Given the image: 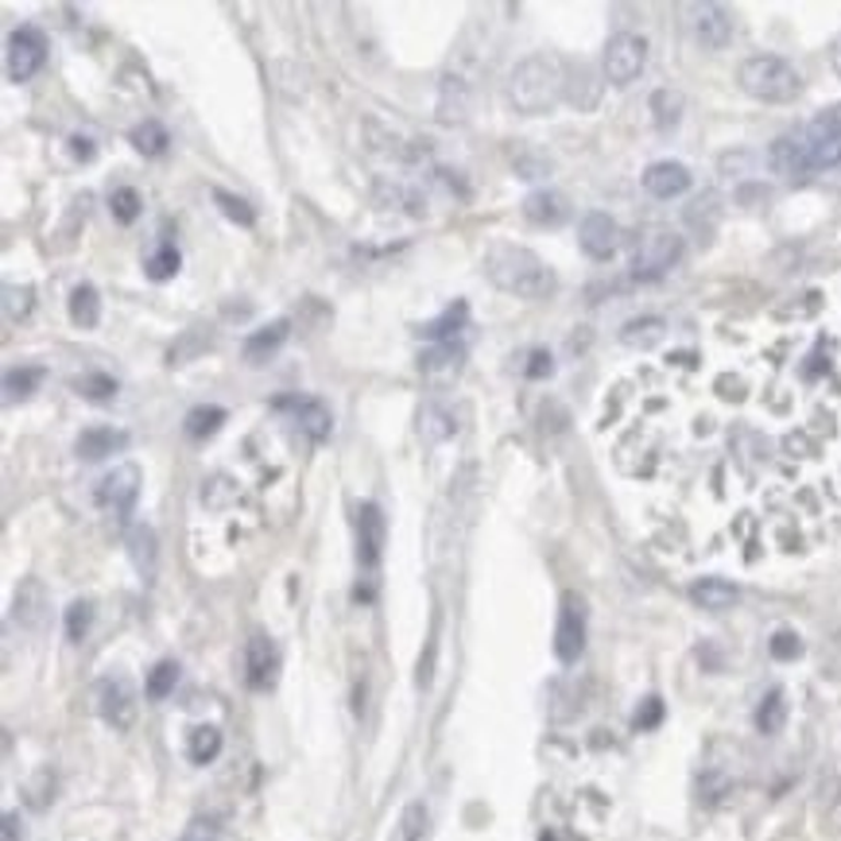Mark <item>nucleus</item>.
<instances>
[{"mask_svg":"<svg viewBox=\"0 0 841 841\" xmlns=\"http://www.w3.org/2000/svg\"><path fill=\"white\" fill-rule=\"evenodd\" d=\"M481 272L497 291L516 299H547L559 288L551 268L532 248L516 245V241H493V245L484 248Z\"/></svg>","mask_w":841,"mask_h":841,"instance_id":"1","label":"nucleus"},{"mask_svg":"<svg viewBox=\"0 0 841 841\" xmlns=\"http://www.w3.org/2000/svg\"><path fill=\"white\" fill-rule=\"evenodd\" d=\"M562 94H566V74H562V62L554 55H527L509 78L512 105L527 117L551 113L562 102Z\"/></svg>","mask_w":841,"mask_h":841,"instance_id":"2","label":"nucleus"},{"mask_svg":"<svg viewBox=\"0 0 841 841\" xmlns=\"http://www.w3.org/2000/svg\"><path fill=\"white\" fill-rule=\"evenodd\" d=\"M737 82L748 97L768 105H787L803 94L799 70L791 67L787 59H780V55H752V59H745L737 70Z\"/></svg>","mask_w":841,"mask_h":841,"instance_id":"3","label":"nucleus"},{"mask_svg":"<svg viewBox=\"0 0 841 841\" xmlns=\"http://www.w3.org/2000/svg\"><path fill=\"white\" fill-rule=\"evenodd\" d=\"M682 253H687V245H682L679 233L671 230H652L640 237L636 253H632V276L644 283L652 280H663V276L671 272L675 264L682 260Z\"/></svg>","mask_w":841,"mask_h":841,"instance_id":"4","label":"nucleus"},{"mask_svg":"<svg viewBox=\"0 0 841 841\" xmlns=\"http://www.w3.org/2000/svg\"><path fill=\"white\" fill-rule=\"evenodd\" d=\"M140 481H144V477H140V469L132 466V462H125V466H117L113 474H105L102 484H97V509L109 512L117 524H125L140 501Z\"/></svg>","mask_w":841,"mask_h":841,"instance_id":"5","label":"nucleus"},{"mask_svg":"<svg viewBox=\"0 0 841 841\" xmlns=\"http://www.w3.org/2000/svg\"><path fill=\"white\" fill-rule=\"evenodd\" d=\"M601 67H605V82L632 85L647 67V43L640 39V35H632V32L612 35L609 47H605Z\"/></svg>","mask_w":841,"mask_h":841,"instance_id":"6","label":"nucleus"},{"mask_svg":"<svg viewBox=\"0 0 841 841\" xmlns=\"http://www.w3.org/2000/svg\"><path fill=\"white\" fill-rule=\"evenodd\" d=\"M803 148H807L810 171H826L841 163V113H822L799 132Z\"/></svg>","mask_w":841,"mask_h":841,"instance_id":"7","label":"nucleus"},{"mask_svg":"<svg viewBox=\"0 0 841 841\" xmlns=\"http://www.w3.org/2000/svg\"><path fill=\"white\" fill-rule=\"evenodd\" d=\"M4 62H9L12 82H32V78L43 70V62H47V39H43L35 27H16V32L9 35Z\"/></svg>","mask_w":841,"mask_h":841,"instance_id":"8","label":"nucleus"},{"mask_svg":"<svg viewBox=\"0 0 841 841\" xmlns=\"http://www.w3.org/2000/svg\"><path fill=\"white\" fill-rule=\"evenodd\" d=\"M586 652V609L574 594L562 597L559 609V624H554V655L562 663H574Z\"/></svg>","mask_w":841,"mask_h":841,"instance_id":"9","label":"nucleus"},{"mask_svg":"<svg viewBox=\"0 0 841 841\" xmlns=\"http://www.w3.org/2000/svg\"><path fill=\"white\" fill-rule=\"evenodd\" d=\"M97 714L113 725V729H128L137 722V690L125 675H109V679L97 687Z\"/></svg>","mask_w":841,"mask_h":841,"instance_id":"10","label":"nucleus"},{"mask_svg":"<svg viewBox=\"0 0 841 841\" xmlns=\"http://www.w3.org/2000/svg\"><path fill=\"white\" fill-rule=\"evenodd\" d=\"M690 32H694V39L702 43L705 51H722V47H729V39H733L729 9H722V4H714V0L690 4Z\"/></svg>","mask_w":841,"mask_h":841,"instance_id":"11","label":"nucleus"},{"mask_svg":"<svg viewBox=\"0 0 841 841\" xmlns=\"http://www.w3.org/2000/svg\"><path fill=\"white\" fill-rule=\"evenodd\" d=\"M579 245H582V253H586L589 260H609V256L617 253V245H621V230H617V221H612L609 213L594 210V213L582 218Z\"/></svg>","mask_w":841,"mask_h":841,"instance_id":"12","label":"nucleus"},{"mask_svg":"<svg viewBox=\"0 0 841 841\" xmlns=\"http://www.w3.org/2000/svg\"><path fill=\"white\" fill-rule=\"evenodd\" d=\"M462 365H466V349L454 346V341L431 346L423 358H419V373H423V381L434 384V388H446V384L458 381Z\"/></svg>","mask_w":841,"mask_h":841,"instance_id":"13","label":"nucleus"},{"mask_svg":"<svg viewBox=\"0 0 841 841\" xmlns=\"http://www.w3.org/2000/svg\"><path fill=\"white\" fill-rule=\"evenodd\" d=\"M276 408H291V411H295V423L303 427V431L311 434L315 442H326L334 434L330 408H326L323 400H315V396H283V400H276Z\"/></svg>","mask_w":841,"mask_h":841,"instance_id":"14","label":"nucleus"},{"mask_svg":"<svg viewBox=\"0 0 841 841\" xmlns=\"http://www.w3.org/2000/svg\"><path fill=\"white\" fill-rule=\"evenodd\" d=\"M644 190L652 198H659V202H671V198L690 190V171L675 160H659L644 171Z\"/></svg>","mask_w":841,"mask_h":841,"instance_id":"15","label":"nucleus"},{"mask_svg":"<svg viewBox=\"0 0 841 841\" xmlns=\"http://www.w3.org/2000/svg\"><path fill=\"white\" fill-rule=\"evenodd\" d=\"M128 442L132 439H128V431H120V427H85L74 442V454L85 462H102L109 458V454L128 451Z\"/></svg>","mask_w":841,"mask_h":841,"instance_id":"16","label":"nucleus"},{"mask_svg":"<svg viewBox=\"0 0 841 841\" xmlns=\"http://www.w3.org/2000/svg\"><path fill=\"white\" fill-rule=\"evenodd\" d=\"M12 617L20 621V629L39 632L43 621H47V589H43L39 579H24L16 589V601H12Z\"/></svg>","mask_w":841,"mask_h":841,"instance_id":"17","label":"nucleus"},{"mask_svg":"<svg viewBox=\"0 0 841 841\" xmlns=\"http://www.w3.org/2000/svg\"><path fill=\"white\" fill-rule=\"evenodd\" d=\"M768 167H772L775 175H783V179H803V175H810V160L799 132H795V137H780L768 148Z\"/></svg>","mask_w":841,"mask_h":841,"instance_id":"18","label":"nucleus"},{"mask_svg":"<svg viewBox=\"0 0 841 841\" xmlns=\"http://www.w3.org/2000/svg\"><path fill=\"white\" fill-rule=\"evenodd\" d=\"M276 667H280V659H276V647L272 640H264V636H253L245 647V675H248V687L253 690H268L276 682Z\"/></svg>","mask_w":841,"mask_h":841,"instance_id":"19","label":"nucleus"},{"mask_svg":"<svg viewBox=\"0 0 841 841\" xmlns=\"http://www.w3.org/2000/svg\"><path fill=\"white\" fill-rule=\"evenodd\" d=\"M524 218L532 221V225H539V230H554V225H562V221L570 218L566 195H559V190H536V195H527Z\"/></svg>","mask_w":841,"mask_h":841,"instance_id":"20","label":"nucleus"},{"mask_svg":"<svg viewBox=\"0 0 841 841\" xmlns=\"http://www.w3.org/2000/svg\"><path fill=\"white\" fill-rule=\"evenodd\" d=\"M358 554L365 566L381 562V547H384V516L376 504H361L358 509Z\"/></svg>","mask_w":841,"mask_h":841,"instance_id":"21","label":"nucleus"},{"mask_svg":"<svg viewBox=\"0 0 841 841\" xmlns=\"http://www.w3.org/2000/svg\"><path fill=\"white\" fill-rule=\"evenodd\" d=\"M690 601L705 612H725L740 601V589L725 579H698L694 586H690Z\"/></svg>","mask_w":841,"mask_h":841,"instance_id":"22","label":"nucleus"},{"mask_svg":"<svg viewBox=\"0 0 841 841\" xmlns=\"http://www.w3.org/2000/svg\"><path fill=\"white\" fill-rule=\"evenodd\" d=\"M288 338H291V323H288V318H276V323L260 326L256 334H248V341H245V361H248V365H264V361L272 358L276 349H280Z\"/></svg>","mask_w":841,"mask_h":841,"instance_id":"23","label":"nucleus"},{"mask_svg":"<svg viewBox=\"0 0 841 841\" xmlns=\"http://www.w3.org/2000/svg\"><path fill=\"white\" fill-rule=\"evenodd\" d=\"M128 554H132V566L144 574L148 582L155 579V562H160V539L148 524H137L128 532Z\"/></svg>","mask_w":841,"mask_h":841,"instance_id":"24","label":"nucleus"},{"mask_svg":"<svg viewBox=\"0 0 841 841\" xmlns=\"http://www.w3.org/2000/svg\"><path fill=\"white\" fill-rule=\"evenodd\" d=\"M469 117V90L462 78H442L439 85V120L442 125H462Z\"/></svg>","mask_w":841,"mask_h":841,"instance_id":"25","label":"nucleus"},{"mask_svg":"<svg viewBox=\"0 0 841 841\" xmlns=\"http://www.w3.org/2000/svg\"><path fill=\"white\" fill-rule=\"evenodd\" d=\"M70 323L82 326V330H94L102 323V299H97L94 283H78L70 291Z\"/></svg>","mask_w":841,"mask_h":841,"instance_id":"26","label":"nucleus"},{"mask_svg":"<svg viewBox=\"0 0 841 841\" xmlns=\"http://www.w3.org/2000/svg\"><path fill=\"white\" fill-rule=\"evenodd\" d=\"M454 431H458V423H454V416L442 404H427L423 411H419V439L427 442V446H439V442L454 439Z\"/></svg>","mask_w":841,"mask_h":841,"instance_id":"27","label":"nucleus"},{"mask_svg":"<svg viewBox=\"0 0 841 841\" xmlns=\"http://www.w3.org/2000/svg\"><path fill=\"white\" fill-rule=\"evenodd\" d=\"M663 338H667V323H663L659 315L632 318V323H624V330H621V341L629 349H655Z\"/></svg>","mask_w":841,"mask_h":841,"instance_id":"28","label":"nucleus"},{"mask_svg":"<svg viewBox=\"0 0 841 841\" xmlns=\"http://www.w3.org/2000/svg\"><path fill=\"white\" fill-rule=\"evenodd\" d=\"M466 318H469V303H466V299H458L454 306H446V315L434 318V323H427L419 334H423V338H431L434 346H442V341H454V334H458V330H466Z\"/></svg>","mask_w":841,"mask_h":841,"instance_id":"29","label":"nucleus"},{"mask_svg":"<svg viewBox=\"0 0 841 841\" xmlns=\"http://www.w3.org/2000/svg\"><path fill=\"white\" fill-rule=\"evenodd\" d=\"M652 120L659 132H671L682 120V94L679 90H655L652 94Z\"/></svg>","mask_w":841,"mask_h":841,"instance_id":"30","label":"nucleus"},{"mask_svg":"<svg viewBox=\"0 0 841 841\" xmlns=\"http://www.w3.org/2000/svg\"><path fill=\"white\" fill-rule=\"evenodd\" d=\"M132 144H137L140 155H148V160H155V155L167 152L171 137H167V128L160 125V120H144V125L132 128Z\"/></svg>","mask_w":841,"mask_h":841,"instance_id":"31","label":"nucleus"},{"mask_svg":"<svg viewBox=\"0 0 841 841\" xmlns=\"http://www.w3.org/2000/svg\"><path fill=\"white\" fill-rule=\"evenodd\" d=\"M179 264H183V256H179V248L171 245V241H163L160 248H155L152 256H148V264H144V272H148V280L152 283H167L171 276L179 272Z\"/></svg>","mask_w":841,"mask_h":841,"instance_id":"32","label":"nucleus"},{"mask_svg":"<svg viewBox=\"0 0 841 841\" xmlns=\"http://www.w3.org/2000/svg\"><path fill=\"white\" fill-rule=\"evenodd\" d=\"M783 722H787V698H783V690H768L757 710V729L772 737V733L783 729Z\"/></svg>","mask_w":841,"mask_h":841,"instance_id":"33","label":"nucleus"},{"mask_svg":"<svg viewBox=\"0 0 841 841\" xmlns=\"http://www.w3.org/2000/svg\"><path fill=\"white\" fill-rule=\"evenodd\" d=\"M218 752H221V733L213 729V725H198V729H190L187 757L195 760V764H210Z\"/></svg>","mask_w":841,"mask_h":841,"instance_id":"34","label":"nucleus"},{"mask_svg":"<svg viewBox=\"0 0 841 841\" xmlns=\"http://www.w3.org/2000/svg\"><path fill=\"white\" fill-rule=\"evenodd\" d=\"M43 369L39 365H24V369H9L4 373V392H9V400H27L35 388L43 384Z\"/></svg>","mask_w":841,"mask_h":841,"instance_id":"35","label":"nucleus"},{"mask_svg":"<svg viewBox=\"0 0 841 841\" xmlns=\"http://www.w3.org/2000/svg\"><path fill=\"white\" fill-rule=\"evenodd\" d=\"M225 419H230V416H225V408H195L183 427H187L190 439L202 442V439H213V434L221 431V423H225Z\"/></svg>","mask_w":841,"mask_h":841,"instance_id":"36","label":"nucleus"},{"mask_svg":"<svg viewBox=\"0 0 841 841\" xmlns=\"http://www.w3.org/2000/svg\"><path fill=\"white\" fill-rule=\"evenodd\" d=\"M32 306H35V288L32 283H9L4 288V318L9 323H24L27 315H32Z\"/></svg>","mask_w":841,"mask_h":841,"instance_id":"37","label":"nucleus"},{"mask_svg":"<svg viewBox=\"0 0 841 841\" xmlns=\"http://www.w3.org/2000/svg\"><path fill=\"white\" fill-rule=\"evenodd\" d=\"M175 682H179V663H171V659L155 663L152 675H148V698H152V702H163V698L175 690Z\"/></svg>","mask_w":841,"mask_h":841,"instance_id":"38","label":"nucleus"},{"mask_svg":"<svg viewBox=\"0 0 841 841\" xmlns=\"http://www.w3.org/2000/svg\"><path fill=\"white\" fill-rule=\"evenodd\" d=\"M74 388H78V396H85V400H113L117 396V381L113 376H105V373H85V376H78L74 381Z\"/></svg>","mask_w":841,"mask_h":841,"instance_id":"39","label":"nucleus"},{"mask_svg":"<svg viewBox=\"0 0 841 841\" xmlns=\"http://www.w3.org/2000/svg\"><path fill=\"white\" fill-rule=\"evenodd\" d=\"M109 210H113V218H117L120 225H132V221L140 218V210H144V202H140V195L132 187H120V190H113Z\"/></svg>","mask_w":841,"mask_h":841,"instance_id":"40","label":"nucleus"},{"mask_svg":"<svg viewBox=\"0 0 841 841\" xmlns=\"http://www.w3.org/2000/svg\"><path fill=\"white\" fill-rule=\"evenodd\" d=\"M213 202L221 206V213H225V218H230V221H237V225H245V230H248V225H253V221H256L253 206H248L245 198L230 195V190H213Z\"/></svg>","mask_w":841,"mask_h":841,"instance_id":"41","label":"nucleus"},{"mask_svg":"<svg viewBox=\"0 0 841 841\" xmlns=\"http://www.w3.org/2000/svg\"><path fill=\"white\" fill-rule=\"evenodd\" d=\"M90 621H94V605L90 601H74L67 609V636L74 640H85V632H90Z\"/></svg>","mask_w":841,"mask_h":841,"instance_id":"42","label":"nucleus"},{"mask_svg":"<svg viewBox=\"0 0 841 841\" xmlns=\"http://www.w3.org/2000/svg\"><path fill=\"white\" fill-rule=\"evenodd\" d=\"M400 833H404V841H419V838H423V833H427V807H423V803H411V807L404 810Z\"/></svg>","mask_w":841,"mask_h":841,"instance_id":"43","label":"nucleus"},{"mask_svg":"<svg viewBox=\"0 0 841 841\" xmlns=\"http://www.w3.org/2000/svg\"><path fill=\"white\" fill-rule=\"evenodd\" d=\"M551 373H554L551 353H547V349H532V353H527V365H524L527 381H547Z\"/></svg>","mask_w":841,"mask_h":841,"instance_id":"44","label":"nucleus"},{"mask_svg":"<svg viewBox=\"0 0 841 841\" xmlns=\"http://www.w3.org/2000/svg\"><path fill=\"white\" fill-rule=\"evenodd\" d=\"M799 652H803V644H799V636H795V632H775V636H772V655H775V659H795Z\"/></svg>","mask_w":841,"mask_h":841,"instance_id":"45","label":"nucleus"},{"mask_svg":"<svg viewBox=\"0 0 841 841\" xmlns=\"http://www.w3.org/2000/svg\"><path fill=\"white\" fill-rule=\"evenodd\" d=\"M230 497H233V484L225 481V477H213V481L202 489V501L210 504V509H221V504L230 501Z\"/></svg>","mask_w":841,"mask_h":841,"instance_id":"46","label":"nucleus"},{"mask_svg":"<svg viewBox=\"0 0 841 841\" xmlns=\"http://www.w3.org/2000/svg\"><path fill=\"white\" fill-rule=\"evenodd\" d=\"M659 717H663V702L659 698H647L636 714V729H652V725H659Z\"/></svg>","mask_w":841,"mask_h":841,"instance_id":"47","label":"nucleus"},{"mask_svg":"<svg viewBox=\"0 0 841 841\" xmlns=\"http://www.w3.org/2000/svg\"><path fill=\"white\" fill-rule=\"evenodd\" d=\"M70 152H74V160L90 163L97 155V148H94V140L90 137H70Z\"/></svg>","mask_w":841,"mask_h":841,"instance_id":"48","label":"nucleus"},{"mask_svg":"<svg viewBox=\"0 0 841 841\" xmlns=\"http://www.w3.org/2000/svg\"><path fill=\"white\" fill-rule=\"evenodd\" d=\"M4 841H24V833H20V818H16V815H4Z\"/></svg>","mask_w":841,"mask_h":841,"instance_id":"49","label":"nucleus"},{"mask_svg":"<svg viewBox=\"0 0 841 841\" xmlns=\"http://www.w3.org/2000/svg\"><path fill=\"white\" fill-rule=\"evenodd\" d=\"M830 67H833V74L841 78V35L833 39V47H830Z\"/></svg>","mask_w":841,"mask_h":841,"instance_id":"50","label":"nucleus"}]
</instances>
